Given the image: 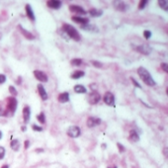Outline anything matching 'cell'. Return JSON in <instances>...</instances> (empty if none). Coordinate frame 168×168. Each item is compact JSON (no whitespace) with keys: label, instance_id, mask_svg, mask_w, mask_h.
Returning <instances> with one entry per match:
<instances>
[{"label":"cell","instance_id":"e0dca14e","mask_svg":"<svg viewBox=\"0 0 168 168\" xmlns=\"http://www.w3.org/2000/svg\"><path fill=\"white\" fill-rule=\"evenodd\" d=\"M58 100L59 103H67L69 101V93L68 92H63L58 95Z\"/></svg>","mask_w":168,"mask_h":168},{"label":"cell","instance_id":"4dcf8cb0","mask_svg":"<svg viewBox=\"0 0 168 168\" xmlns=\"http://www.w3.org/2000/svg\"><path fill=\"white\" fill-rule=\"evenodd\" d=\"M5 153H6V150L3 146H0V160H2L5 157Z\"/></svg>","mask_w":168,"mask_h":168},{"label":"cell","instance_id":"836d02e7","mask_svg":"<svg viewBox=\"0 0 168 168\" xmlns=\"http://www.w3.org/2000/svg\"><path fill=\"white\" fill-rule=\"evenodd\" d=\"M160 66H161L162 70L165 71L166 73L168 74V63H162L161 64H160Z\"/></svg>","mask_w":168,"mask_h":168},{"label":"cell","instance_id":"60d3db41","mask_svg":"<svg viewBox=\"0 0 168 168\" xmlns=\"http://www.w3.org/2000/svg\"><path fill=\"white\" fill-rule=\"evenodd\" d=\"M35 152H37V153H40V152H44V148H36V149H35Z\"/></svg>","mask_w":168,"mask_h":168},{"label":"cell","instance_id":"30bf717a","mask_svg":"<svg viewBox=\"0 0 168 168\" xmlns=\"http://www.w3.org/2000/svg\"><path fill=\"white\" fill-rule=\"evenodd\" d=\"M101 119L100 118H98V117H94V116H91V117H89L88 119H87V121H86V125L88 128L90 129H92V128H94V127H96V126H99L100 124H101Z\"/></svg>","mask_w":168,"mask_h":168},{"label":"cell","instance_id":"8d00e7d4","mask_svg":"<svg viewBox=\"0 0 168 168\" xmlns=\"http://www.w3.org/2000/svg\"><path fill=\"white\" fill-rule=\"evenodd\" d=\"M30 144H31V141H29V139H26V141H24V148L28 149L30 147Z\"/></svg>","mask_w":168,"mask_h":168},{"label":"cell","instance_id":"ab89813d","mask_svg":"<svg viewBox=\"0 0 168 168\" xmlns=\"http://www.w3.org/2000/svg\"><path fill=\"white\" fill-rule=\"evenodd\" d=\"M16 82H17L18 85H21V83H22V77L21 76L18 77V80H16Z\"/></svg>","mask_w":168,"mask_h":168},{"label":"cell","instance_id":"277c9868","mask_svg":"<svg viewBox=\"0 0 168 168\" xmlns=\"http://www.w3.org/2000/svg\"><path fill=\"white\" fill-rule=\"evenodd\" d=\"M66 134L69 138H77L81 134V129L78 126H70L66 131Z\"/></svg>","mask_w":168,"mask_h":168},{"label":"cell","instance_id":"f6af8a7d","mask_svg":"<svg viewBox=\"0 0 168 168\" xmlns=\"http://www.w3.org/2000/svg\"><path fill=\"white\" fill-rule=\"evenodd\" d=\"M101 146H102V148H104V149H105V148H106V146H106V143H103Z\"/></svg>","mask_w":168,"mask_h":168},{"label":"cell","instance_id":"7a4b0ae2","mask_svg":"<svg viewBox=\"0 0 168 168\" xmlns=\"http://www.w3.org/2000/svg\"><path fill=\"white\" fill-rule=\"evenodd\" d=\"M61 31H63L64 34H66L69 38L72 39L73 41H75V42H79V41L81 40V35L79 34V32L77 31L76 28H74L73 26L67 24V23L63 24Z\"/></svg>","mask_w":168,"mask_h":168},{"label":"cell","instance_id":"7402d4cb","mask_svg":"<svg viewBox=\"0 0 168 168\" xmlns=\"http://www.w3.org/2000/svg\"><path fill=\"white\" fill-rule=\"evenodd\" d=\"M84 75H85V72L83 70H75L73 73H71L70 78L71 79H79V78H82Z\"/></svg>","mask_w":168,"mask_h":168},{"label":"cell","instance_id":"4fadbf2b","mask_svg":"<svg viewBox=\"0 0 168 168\" xmlns=\"http://www.w3.org/2000/svg\"><path fill=\"white\" fill-rule=\"evenodd\" d=\"M17 27H18V29H19L20 33H21L22 35L24 36L26 39H27V40H30V41L35 40V36H34L31 32H29V31H27L26 29H24V28H23L21 25H18Z\"/></svg>","mask_w":168,"mask_h":168},{"label":"cell","instance_id":"6da1fadb","mask_svg":"<svg viewBox=\"0 0 168 168\" xmlns=\"http://www.w3.org/2000/svg\"><path fill=\"white\" fill-rule=\"evenodd\" d=\"M5 114L4 116L5 117H12V116H14L15 112H16L17 110V107H18V101L15 97H7L6 99H5Z\"/></svg>","mask_w":168,"mask_h":168},{"label":"cell","instance_id":"44dd1931","mask_svg":"<svg viewBox=\"0 0 168 168\" xmlns=\"http://www.w3.org/2000/svg\"><path fill=\"white\" fill-rule=\"evenodd\" d=\"M10 147L12 148V150L14 151H18L20 149V141L19 139L17 138H14L11 141V143H10Z\"/></svg>","mask_w":168,"mask_h":168},{"label":"cell","instance_id":"b9f144b4","mask_svg":"<svg viewBox=\"0 0 168 168\" xmlns=\"http://www.w3.org/2000/svg\"><path fill=\"white\" fill-rule=\"evenodd\" d=\"M21 131H27V127H26V126H22L21 127Z\"/></svg>","mask_w":168,"mask_h":168},{"label":"cell","instance_id":"f546056e","mask_svg":"<svg viewBox=\"0 0 168 168\" xmlns=\"http://www.w3.org/2000/svg\"><path fill=\"white\" fill-rule=\"evenodd\" d=\"M32 129L35 131H44V129L42 128V127L36 125V124H33V125H32Z\"/></svg>","mask_w":168,"mask_h":168},{"label":"cell","instance_id":"8fae6325","mask_svg":"<svg viewBox=\"0 0 168 168\" xmlns=\"http://www.w3.org/2000/svg\"><path fill=\"white\" fill-rule=\"evenodd\" d=\"M38 92H39V95H40V97H41V99H42L43 101H46L49 99V94H48V92H46V88L44 87V85L43 84H38Z\"/></svg>","mask_w":168,"mask_h":168},{"label":"cell","instance_id":"5b68a950","mask_svg":"<svg viewBox=\"0 0 168 168\" xmlns=\"http://www.w3.org/2000/svg\"><path fill=\"white\" fill-rule=\"evenodd\" d=\"M100 100H101V95L97 91L90 92L88 94V97H87V101H88L90 105H96L99 103Z\"/></svg>","mask_w":168,"mask_h":168},{"label":"cell","instance_id":"603a6c76","mask_svg":"<svg viewBox=\"0 0 168 168\" xmlns=\"http://www.w3.org/2000/svg\"><path fill=\"white\" fill-rule=\"evenodd\" d=\"M158 5L161 9L165 10V11H168V0H159Z\"/></svg>","mask_w":168,"mask_h":168},{"label":"cell","instance_id":"ee69618b","mask_svg":"<svg viewBox=\"0 0 168 168\" xmlns=\"http://www.w3.org/2000/svg\"><path fill=\"white\" fill-rule=\"evenodd\" d=\"M2 138H3V134H2V131H0V139H1Z\"/></svg>","mask_w":168,"mask_h":168},{"label":"cell","instance_id":"c3c4849f","mask_svg":"<svg viewBox=\"0 0 168 168\" xmlns=\"http://www.w3.org/2000/svg\"><path fill=\"white\" fill-rule=\"evenodd\" d=\"M2 38V34H0V39H1Z\"/></svg>","mask_w":168,"mask_h":168},{"label":"cell","instance_id":"3957f363","mask_svg":"<svg viewBox=\"0 0 168 168\" xmlns=\"http://www.w3.org/2000/svg\"><path fill=\"white\" fill-rule=\"evenodd\" d=\"M138 74L139 76V78L143 81L144 84H146L147 86H154L155 85V81L152 78L151 74L149 73V71H147L146 68L141 66L138 68Z\"/></svg>","mask_w":168,"mask_h":168},{"label":"cell","instance_id":"ffe728a7","mask_svg":"<svg viewBox=\"0 0 168 168\" xmlns=\"http://www.w3.org/2000/svg\"><path fill=\"white\" fill-rule=\"evenodd\" d=\"M129 139H130V141L131 143H136V141H139V136L138 134L134 130H131L130 131V136H129Z\"/></svg>","mask_w":168,"mask_h":168},{"label":"cell","instance_id":"5bb4252c","mask_svg":"<svg viewBox=\"0 0 168 168\" xmlns=\"http://www.w3.org/2000/svg\"><path fill=\"white\" fill-rule=\"evenodd\" d=\"M25 12H26V15H27V17L29 18L31 21H32V22H35L36 21V17H35V14H34V10H33L32 7H31L30 4H26Z\"/></svg>","mask_w":168,"mask_h":168},{"label":"cell","instance_id":"8992f818","mask_svg":"<svg viewBox=\"0 0 168 168\" xmlns=\"http://www.w3.org/2000/svg\"><path fill=\"white\" fill-rule=\"evenodd\" d=\"M34 73V76H35V78L39 80V81L41 82V83H46V82L49 81V77L46 75V73H45L44 71L42 70H34L33 71Z\"/></svg>","mask_w":168,"mask_h":168},{"label":"cell","instance_id":"681fc988","mask_svg":"<svg viewBox=\"0 0 168 168\" xmlns=\"http://www.w3.org/2000/svg\"><path fill=\"white\" fill-rule=\"evenodd\" d=\"M167 34H168V31H167Z\"/></svg>","mask_w":168,"mask_h":168},{"label":"cell","instance_id":"ac0fdd59","mask_svg":"<svg viewBox=\"0 0 168 168\" xmlns=\"http://www.w3.org/2000/svg\"><path fill=\"white\" fill-rule=\"evenodd\" d=\"M74 92L77 93V94H86L87 93V89L86 87L83 86L82 84H76L75 86L73 87Z\"/></svg>","mask_w":168,"mask_h":168},{"label":"cell","instance_id":"9c48e42d","mask_svg":"<svg viewBox=\"0 0 168 168\" xmlns=\"http://www.w3.org/2000/svg\"><path fill=\"white\" fill-rule=\"evenodd\" d=\"M69 11L71 13H75V14L78 15H85L87 14V11L85 10L83 7L79 6V5H75V4H70L68 6Z\"/></svg>","mask_w":168,"mask_h":168},{"label":"cell","instance_id":"1f68e13d","mask_svg":"<svg viewBox=\"0 0 168 168\" xmlns=\"http://www.w3.org/2000/svg\"><path fill=\"white\" fill-rule=\"evenodd\" d=\"M6 75L3 73H0V85H2V84H4L5 82H6Z\"/></svg>","mask_w":168,"mask_h":168},{"label":"cell","instance_id":"74e56055","mask_svg":"<svg viewBox=\"0 0 168 168\" xmlns=\"http://www.w3.org/2000/svg\"><path fill=\"white\" fill-rule=\"evenodd\" d=\"M131 82H133V83L134 84V86L138 87V88H141V85H139V84L138 83V81H136V79H134V78H133V77H131Z\"/></svg>","mask_w":168,"mask_h":168},{"label":"cell","instance_id":"cb8c5ba5","mask_svg":"<svg viewBox=\"0 0 168 168\" xmlns=\"http://www.w3.org/2000/svg\"><path fill=\"white\" fill-rule=\"evenodd\" d=\"M82 59L81 58H72L70 60V64L72 66H80L82 64Z\"/></svg>","mask_w":168,"mask_h":168},{"label":"cell","instance_id":"9a60e30c","mask_svg":"<svg viewBox=\"0 0 168 168\" xmlns=\"http://www.w3.org/2000/svg\"><path fill=\"white\" fill-rule=\"evenodd\" d=\"M61 4L63 3H61V1H59V0H49V1H46V6L55 10H58L60 8Z\"/></svg>","mask_w":168,"mask_h":168},{"label":"cell","instance_id":"d6986e66","mask_svg":"<svg viewBox=\"0 0 168 168\" xmlns=\"http://www.w3.org/2000/svg\"><path fill=\"white\" fill-rule=\"evenodd\" d=\"M87 13H89V15L91 17H94V18H97V17H100L102 16L103 14V11L102 10H99V9H96V8H91Z\"/></svg>","mask_w":168,"mask_h":168},{"label":"cell","instance_id":"d4e9b609","mask_svg":"<svg viewBox=\"0 0 168 168\" xmlns=\"http://www.w3.org/2000/svg\"><path fill=\"white\" fill-rule=\"evenodd\" d=\"M37 120H38V122H40L41 124H46V116H45V113L41 112L40 114H38V115H37Z\"/></svg>","mask_w":168,"mask_h":168},{"label":"cell","instance_id":"7c38bea8","mask_svg":"<svg viewBox=\"0 0 168 168\" xmlns=\"http://www.w3.org/2000/svg\"><path fill=\"white\" fill-rule=\"evenodd\" d=\"M22 114H23V120H24V123L25 124L29 123V121L31 119V108H30V106H28V105L24 106L23 111H22Z\"/></svg>","mask_w":168,"mask_h":168},{"label":"cell","instance_id":"f1b7e54d","mask_svg":"<svg viewBox=\"0 0 168 168\" xmlns=\"http://www.w3.org/2000/svg\"><path fill=\"white\" fill-rule=\"evenodd\" d=\"M147 4H148V2H147L146 0H141V1H139V3H138V9L139 10L144 9V7H146Z\"/></svg>","mask_w":168,"mask_h":168},{"label":"cell","instance_id":"f35d334b","mask_svg":"<svg viewBox=\"0 0 168 168\" xmlns=\"http://www.w3.org/2000/svg\"><path fill=\"white\" fill-rule=\"evenodd\" d=\"M162 153H163V155L168 158V147H164L163 150H162Z\"/></svg>","mask_w":168,"mask_h":168},{"label":"cell","instance_id":"4316f807","mask_svg":"<svg viewBox=\"0 0 168 168\" xmlns=\"http://www.w3.org/2000/svg\"><path fill=\"white\" fill-rule=\"evenodd\" d=\"M91 63H92V65L95 66L96 68H102L103 65H104V64H103L102 63H100L99 60H95V59H92Z\"/></svg>","mask_w":168,"mask_h":168},{"label":"cell","instance_id":"bcb514c9","mask_svg":"<svg viewBox=\"0 0 168 168\" xmlns=\"http://www.w3.org/2000/svg\"><path fill=\"white\" fill-rule=\"evenodd\" d=\"M107 168H117V166H113V167H107Z\"/></svg>","mask_w":168,"mask_h":168},{"label":"cell","instance_id":"e575fe53","mask_svg":"<svg viewBox=\"0 0 168 168\" xmlns=\"http://www.w3.org/2000/svg\"><path fill=\"white\" fill-rule=\"evenodd\" d=\"M143 37L148 40V39L151 37V32H150V31H148V30H146L143 32Z\"/></svg>","mask_w":168,"mask_h":168},{"label":"cell","instance_id":"ba28073f","mask_svg":"<svg viewBox=\"0 0 168 168\" xmlns=\"http://www.w3.org/2000/svg\"><path fill=\"white\" fill-rule=\"evenodd\" d=\"M134 50L136 51H138L139 53H143V55H149L151 53L152 49L150 46L146 45V44H141V45H138V46H134Z\"/></svg>","mask_w":168,"mask_h":168},{"label":"cell","instance_id":"d6a6232c","mask_svg":"<svg viewBox=\"0 0 168 168\" xmlns=\"http://www.w3.org/2000/svg\"><path fill=\"white\" fill-rule=\"evenodd\" d=\"M117 146H118V149H119V151H120L121 153H123V152H125V151H126V148H125V146H124L122 143H117Z\"/></svg>","mask_w":168,"mask_h":168},{"label":"cell","instance_id":"83f0119b","mask_svg":"<svg viewBox=\"0 0 168 168\" xmlns=\"http://www.w3.org/2000/svg\"><path fill=\"white\" fill-rule=\"evenodd\" d=\"M8 90H9L10 94L12 95V97H15V96H17V95H18V92H17L16 88H15L14 86H12V85H11V86H9Z\"/></svg>","mask_w":168,"mask_h":168},{"label":"cell","instance_id":"7bdbcfd3","mask_svg":"<svg viewBox=\"0 0 168 168\" xmlns=\"http://www.w3.org/2000/svg\"><path fill=\"white\" fill-rule=\"evenodd\" d=\"M1 168H9V165L8 164H4V165H2Z\"/></svg>","mask_w":168,"mask_h":168},{"label":"cell","instance_id":"484cf974","mask_svg":"<svg viewBox=\"0 0 168 168\" xmlns=\"http://www.w3.org/2000/svg\"><path fill=\"white\" fill-rule=\"evenodd\" d=\"M117 3L119 5H115L116 8H117L118 10H120V11H122V12L126 11V10H127V5L125 3H123V2H117Z\"/></svg>","mask_w":168,"mask_h":168},{"label":"cell","instance_id":"7dc6e473","mask_svg":"<svg viewBox=\"0 0 168 168\" xmlns=\"http://www.w3.org/2000/svg\"><path fill=\"white\" fill-rule=\"evenodd\" d=\"M166 94L168 95V87H167V89H166Z\"/></svg>","mask_w":168,"mask_h":168},{"label":"cell","instance_id":"d590c367","mask_svg":"<svg viewBox=\"0 0 168 168\" xmlns=\"http://www.w3.org/2000/svg\"><path fill=\"white\" fill-rule=\"evenodd\" d=\"M89 88H90V90H91L92 92H94V91H96V90H97L98 86H97L96 83H91V84L89 85Z\"/></svg>","mask_w":168,"mask_h":168},{"label":"cell","instance_id":"52a82bcc","mask_svg":"<svg viewBox=\"0 0 168 168\" xmlns=\"http://www.w3.org/2000/svg\"><path fill=\"white\" fill-rule=\"evenodd\" d=\"M103 101L106 105L108 106H112V107H115V96L112 92L107 91L103 96Z\"/></svg>","mask_w":168,"mask_h":168},{"label":"cell","instance_id":"2e32d148","mask_svg":"<svg viewBox=\"0 0 168 168\" xmlns=\"http://www.w3.org/2000/svg\"><path fill=\"white\" fill-rule=\"evenodd\" d=\"M71 20H72V21H74L75 23H78L80 26L89 24V19H88V18H84V17H80V16H72Z\"/></svg>","mask_w":168,"mask_h":168}]
</instances>
